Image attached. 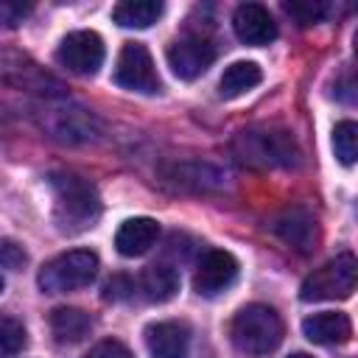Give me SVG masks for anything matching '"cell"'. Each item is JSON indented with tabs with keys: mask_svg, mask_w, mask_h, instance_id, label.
<instances>
[{
	"mask_svg": "<svg viewBox=\"0 0 358 358\" xmlns=\"http://www.w3.org/2000/svg\"><path fill=\"white\" fill-rule=\"evenodd\" d=\"M0 291H3V277H0Z\"/></svg>",
	"mask_w": 358,
	"mask_h": 358,
	"instance_id": "30",
	"label": "cell"
},
{
	"mask_svg": "<svg viewBox=\"0 0 358 358\" xmlns=\"http://www.w3.org/2000/svg\"><path fill=\"white\" fill-rule=\"evenodd\" d=\"M238 280V260L224 249H210L193 274V288L199 296H218Z\"/></svg>",
	"mask_w": 358,
	"mask_h": 358,
	"instance_id": "10",
	"label": "cell"
},
{
	"mask_svg": "<svg viewBox=\"0 0 358 358\" xmlns=\"http://www.w3.org/2000/svg\"><path fill=\"white\" fill-rule=\"evenodd\" d=\"M56 59L70 73L92 76L103 64V39L95 31H73L62 39Z\"/></svg>",
	"mask_w": 358,
	"mask_h": 358,
	"instance_id": "9",
	"label": "cell"
},
{
	"mask_svg": "<svg viewBox=\"0 0 358 358\" xmlns=\"http://www.w3.org/2000/svg\"><path fill=\"white\" fill-rule=\"evenodd\" d=\"M140 291L148 302H168L179 291V274L168 263H154L140 274Z\"/></svg>",
	"mask_w": 358,
	"mask_h": 358,
	"instance_id": "18",
	"label": "cell"
},
{
	"mask_svg": "<svg viewBox=\"0 0 358 358\" xmlns=\"http://www.w3.org/2000/svg\"><path fill=\"white\" fill-rule=\"evenodd\" d=\"M112 78L117 87L131 90V92H143V95H154L162 87V81L154 70V59H151L148 48L140 42H126L120 48Z\"/></svg>",
	"mask_w": 358,
	"mask_h": 358,
	"instance_id": "8",
	"label": "cell"
},
{
	"mask_svg": "<svg viewBox=\"0 0 358 358\" xmlns=\"http://www.w3.org/2000/svg\"><path fill=\"white\" fill-rule=\"evenodd\" d=\"M25 344H28L25 324H22L20 319H14V316L0 313V358L22 352Z\"/></svg>",
	"mask_w": 358,
	"mask_h": 358,
	"instance_id": "22",
	"label": "cell"
},
{
	"mask_svg": "<svg viewBox=\"0 0 358 358\" xmlns=\"http://www.w3.org/2000/svg\"><path fill=\"white\" fill-rule=\"evenodd\" d=\"M215 42L201 34V31H187L179 39L171 42L168 48V67L173 70L176 78L182 81H193L201 73H207V67L215 62Z\"/></svg>",
	"mask_w": 358,
	"mask_h": 358,
	"instance_id": "7",
	"label": "cell"
},
{
	"mask_svg": "<svg viewBox=\"0 0 358 358\" xmlns=\"http://www.w3.org/2000/svg\"><path fill=\"white\" fill-rule=\"evenodd\" d=\"M165 6L159 0H123L112 8V20L123 28H148L162 17Z\"/></svg>",
	"mask_w": 358,
	"mask_h": 358,
	"instance_id": "19",
	"label": "cell"
},
{
	"mask_svg": "<svg viewBox=\"0 0 358 358\" xmlns=\"http://www.w3.org/2000/svg\"><path fill=\"white\" fill-rule=\"evenodd\" d=\"M333 151L341 165H352L358 154V126L352 120H344L333 129Z\"/></svg>",
	"mask_w": 358,
	"mask_h": 358,
	"instance_id": "24",
	"label": "cell"
},
{
	"mask_svg": "<svg viewBox=\"0 0 358 358\" xmlns=\"http://www.w3.org/2000/svg\"><path fill=\"white\" fill-rule=\"evenodd\" d=\"M355 280H358V263L350 252H344V255H336L333 260H327L324 266H319L316 271H310L302 280L299 296L305 302L347 299L355 291Z\"/></svg>",
	"mask_w": 358,
	"mask_h": 358,
	"instance_id": "5",
	"label": "cell"
},
{
	"mask_svg": "<svg viewBox=\"0 0 358 358\" xmlns=\"http://www.w3.org/2000/svg\"><path fill=\"white\" fill-rule=\"evenodd\" d=\"M131 291H134V282H131L129 277H123V274H115L112 280L103 282V294H101V296H103L106 302H120V299H129Z\"/></svg>",
	"mask_w": 358,
	"mask_h": 358,
	"instance_id": "27",
	"label": "cell"
},
{
	"mask_svg": "<svg viewBox=\"0 0 358 358\" xmlns=\"http://www.w3.org/2000/svg\"><path fill=\"white\" fill-rule=\"evenodd\" d=\"M145 347L154 358H187L190 327L185 322H157L145 327Z\"/></svg>",
	"mask_w": 358,
	"mask_h": 358,
	"instance_id": "14",
	"label": "cell"
},
{
	"mask_svg": "<svg viewBox=\"0 0 358 358\" xmlns=\"http://www.w3.org/2000/svg\"><path fill=\"white\" fill-rule=\"evenodd\" d=\"M232 157L246 168H296L302 154L296 140L282 129H246L229 143Z\"/></svg>",
	"mask_w": 358,
	"mask_h": 358,
	"instance_id": "2",
	"label": "cell"
},
{
	"mask_svg": "<svg viewBox=\"0 0 358 358\" xmlns=\"http://www.w3.org/2000/svg\"><path fill=\"white\" fill-rule=\"evenodd\" d=\"M260 78H263V73L255 62H235L224 70V76L218 81V92H221V98H238V95L249 92L252 87H257Z\"/></svg>",
	"mask_w": 358,
	"mask_h": 358,
	"instance_id": "21",
	"label": "cell"
},
{
	"mask_svg": "<svg viewBox=\"0 0 358 358\" xmlns=\"http://www.w3.org/2000/svg\"><path fill=\"white\" fill-rule=\"evenodd\" d=\"M98 274V255L90 249H73L64 255H56L39 268V288L45 294H67L87 288Z\"/></svg>",
	"mask_w": 358,
	"mask_h": 358,
	"instance_id": "4",
	"label": "cell"
},
{
	"mask_svg": "<svg viewBox=\"0 0 358 358\" xmlns=\"http://www.w3.org/2000/svg\"><path fill=\"white\" fill-rule=\"evenodd\" d=\"M232 341L246 355H268L282 341V319L268 305H246L232 319Z\"/></svg>",
	"mask_w": 358,
	"mask_h": 358,
	"instance_id": "3",
	"label": "cell"
},
{
	"mask_svg": "<svg viewBox=\"0 0 358 358\" xmlns=\"http://www.w3.org/2000/svg\"><path fill=\"white\" fill-rule=\"evenodd\" d=\"M92 330V316L81 308H56L50 313V333L59 344H78Z\"/></svg>",
	"mask_w": 358,
	"mask_h": 358,
	"instance_id": "17",
	"label": "cell"
},
{
	"mask_svg": "<svg viewBox=\"0 0 358 358\" xmlns=\"http://www.w3.org/2000/svg\"><path fill=\"white\" fill-rule=\"evenodd\" d=\"M25 263H28V255H25V249H22L17 241H0V266H3V268L17 271V268H22Z\"/></svg>",
	"mask_w": 358,
	"mask_h": 358,
	"instance_id": "26",
	"label": "cell"
},
{
	"mask_svg": "<svg viewBox=\"0 0 358 358\" xmlns=\"http://www.w3.org/2000/svg\"><path fill=\"white\" fill-rule=\"evenodd\" d=\"M34 11L31 3H20V0H0V25L3 28H17L28 20V14Z\"/></svg>",
	"mask_w": 358,
	"mask_h": 358,
	"instance_id": "25",
	"label": "cell"
},
{
	"mask_svg": "<svg viewBox=\"0 0 358 358\" xmlns=\"http://www.w3.org/2000/svg\"><path fill=\"white\" fill-rule=\"evenodd\" d=\"M50 190H53V224L59 232L78 235L95 227V221L101 218V199L87 179L76 173H53Z\"/></svg>",
	"mask_w": 358,
	"mask_h": 358,
	"instance_id": "1",
	"label": "cell"
},
{
	"mask_svg": "<svg viewBox=\"0 0 358 358\" xmlns=\"http://www.w3.org/2000/svg\"><path fill=\"white\" fill-rule=\"evenodd\" d=\"M282 11L296 22V25H316L324 20V14L330 11L327 3L322 0H285Z\"/></svg>",
	"mask_w": 358,
	"mask_h": 358,
	"instance_id": "23",
	"label": "cell"
},
{
	"mask_svg": "<svg viewBox=\"0 0 358 358\" xmlns=\"http://www.w3.org/2000/svg\"><path fill=\"white\" fill-rule=\"evenodd\" d=\"M302 333L308 341L313 344H344L350 341L352 336V322L347 313H338V310H324V313H313L302 322Z\"/></svg>",
	"mask_w": 358,
	"mask_h": 358,
	"instance_id": "15",
	"label": "cell"
},
{
	"mask_svg": "<svg viewBox=\"0 0 358 358\" xmlns=\"http://www.w3.org/2000/svg\"><path fill=\"white\" fill-rule=\"evenodd\" d=\"M288 358H313V355H308V352H294V355H288Z\"/></svg>",
	"mask_w": 358,
	"mask_h": 358,
	"instance_id": "29",
	"label": "cell"
},
{
	"mask_svg": "<svg viewBox=\"0 0 358 358\" xmlns=\"http://www.w3.org/2000/svg\"><path fill=\"white\" fill-rule=\"evenodd\" d=\"M0 81L11 84L14 90H28V92H36L45 98L64 95L62 81L20 50H0Z\"/></svg>",
	"mask_w": 358,
	"mask_h": 358,
	"instance_id": "6",
	"label": "cell"
},
{
	"mask_svg": "<svg viewBox=\"0 0 358 358\" xmlns=\"http://www.w3.org/2000/svg\"><path fill=\"white\" fill-rule=\"evenodd\" d=\"M271 229L296 252H310L319 232H316V218L305 210V207H288L282 210L274 221H271Z\"/></svg>",
	"mask_w": 358,
	"mask_h": 358,
	"instance_id": "13",
	"label": "cell"
},
{
	"mask_svg": "<svg viewBox=\"0 0 358 358\" xmlns=\"http://www.w3.org/2000/svg\"><path fill=\"white\" fill-rule=\"evenodd\" d=\"M157 238H159V224L154 218L140 215V218H129L120 224L115 235V246L123 257H140L157 243Z\"/></svg>",
	"mask_w": 358,
	"mask_h": 358,
	"instance_id": "16",
	"label": "cell"
},
{
	"mask_svg": "<svg viewBox=\"0 0 358 358\" xmlns=\"http://www.w3.org/2000/svg\"><path fill=\"white\" fill-rule=\"evenodd\" d=\"M48 131L62 143H90V140L98 137L101 123L92 112L70 106V109H62V112H50Z\"/></svg>",
	"mask_w": 358,
	"mask_h": 358,
	"instance_id": "12",
	"label": "cell"
},
{
	"mask_svg": "<svg viewBox=\"0 0 358 358\" xmlns=\"http://www.w3.org/2000/svg\"><path fill=\"white\" fill-rule=\"evenodd\" d=\"M232 31L243 45H268L277 39V22L260 3H241L232 14Z\"/></svg>",
	"mask_w": 358,
	"mask_h": 358,
	"instance_id": "11",
	"label": "cell"
},
{
	"mask_svg": "<svg viewBox=\"0 0 358 358\" xmlns=\"http://www.w3.org/2000/svg\"><path fill=\"white\" fill-rule=\"evenodd\" d=\"M171 179L182 187H193V190H213L224 185V173L207 162H182L171 168Z\"/></svg>",
	"mask_w": 358,
	"mask_h": 358,
	"instance_id": "20",
	"label": "cell"
},
{
	"mask_svg": "<svg viewBox=\"0 0 358 358\" xmlns=\"http://www.w3.org/2000/svg\"><path fill=\"white\" fill-rule=\"evenodd\" d=\"M84 358H134L120 341H115V338H106V341H98Z\"/></svg>",
	"mask_w": 358,
	"mask_h": 358,
	"instance_id": "28",
	"label": "cell"
}]
</instances>
